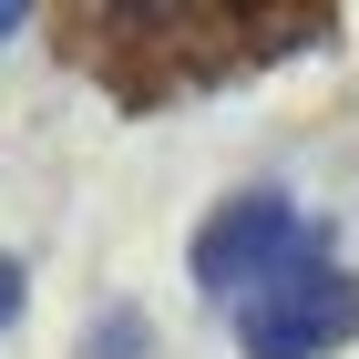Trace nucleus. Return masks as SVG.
Instances as JSON below:
<instances>
[{"instance_id":"nucleus-1","label":"nucleus","mask_w":359,"mask_h":359,"mask_svg":"<svg viewBox=\"0 0 359 359\" xmlns=\"http://www.w3.org/2000/svg\"><path fill=\"white\" fill-rule=\"evenodd\" d=\"M298 257H318V226H308L277 185H247V195H226L216 216L195 226L185 267H195V287H205L216 308H236V298H257L267 277H287Z\"/></svg>"},{"instance_id":"nucleus-2","label":"nucleus","mask_w":359,"mask_h":359,"mask_svg":"<svg viewBox=\"0 0 359 359\" xmlns=\"http://www.w3.org/2000/svg\"><path fill=\"white\" fill-rule=\"evenodd\" d=\"M226 318H236V349L247 359H329V349L359 339V277L329 267V257H298L287 277H267Z\"/></svg>"},{"instance_id":"nucleus-3","label":"nucleus","mask_w":359,"mask_h":359,"mask_svg":"<svg viewBox=\"0 0 359 359\" xmlns=\"http://www.w3.org/2000/svg\"><path fill=\"white\" fill-rule=\"evenodd\" d=\"M144 349H154V318L144 308H103L83 329V359H144Z\"/></svg>"},{"instance_id":"nucleus-4","label":"nucleus","mask_w":359,"mask_h":359,"mask_svg":"<svg viewBox=\"0 0 359 359\" xmlns=\"http://www.w3.org/2000/svg\"><path fill=\"white\" fill-rule=\"evenodd\" d=\"M21 298H31V267L11 247H0V329H11V318H21Z\"/></svg>"},{"instance_id":"nucleus-5","label":"nucleus","mask_w":359,"mask_h":359,"mask_svg":"<svg viewBox=\"0 0 359 359\" xmlns=\"http://www.w3.org/2000/svg\"><path fill=\"white\" fill-rule=\"evenodd\" d=\"M31 21V11H21V0H0V41H11V31H21Z\"/></svg>"}]
</instances>
